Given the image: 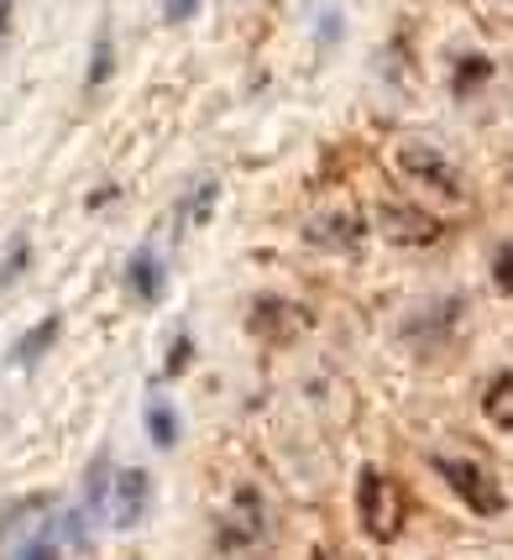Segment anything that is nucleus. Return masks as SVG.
<instances>
[{"label": "nucleus", "instance_id": "obj_1", "mask_svg": "<svg viewBox=\"0 0 513 560\" xmlns=\"http://www.w3.org/2000/svg\"><path fill=\"white\" fill-rule=\"evenodd\" d=\"M357 518L377 545H393L404 535V518H409V492L398 488L383 466H366L362 482H357Z\"/></svg>", "mask_w": 513, "mask_h": 560}, {"label": "nucleus", "instance_id": "obj_2", "mask_svg": "<svg viewBox=\"0 0 513 560\" xmlns=\"http://www.w3.org/2000/svg\"><path fill=\"white\" fill-rule=\"evenodd\" d=\"M435 471L445 477V488L456 492V498H462L477 518H498V513L509 509V492H503V482H498L482 462H471V456H435Z\"/></svg>", "mask_w": 513, "mask_h": 560}, {"label": "nucleus", "instance_id": "obj_3", "mask_svg": "<svg viewBox=\"0 0 513 560\" xmlns=\"http://www.w3.org/2000/svg\"><path fill=\"white\" fill-rule=\"evenodd\" d=\"M263 539H268V503H263L257 488H242L225 503V513H220L215 545L225 556H236V550H257Z\"/></svg>", "mask_w": 513, "mask_h": 560}, {"label": "nucleus", "instance_id": "obj_4", "mask_svg": "<svg viewBox=\"0 0 513 560\" xmlns=\"http://www.w3.org/2000/svg\"><path fill=\"white\" fill-rule=\"evenodd\" d=\"M398 173L404 178H415L419 189H430L435 199H451V205H466V184H462V173L451 168V158L445 152H435V147H398Z\"/></svg>", "mask_w": 513, "mask_h": 560}, {"label": "nucleus", "instance_id": "obj_5", "mask_svg": "<svg viewBox=\"0 0 513 560\" xmlns=\"http://www.w3.org/2000/svg\"><path fill=\"white\" fill-rule=\"evenodd\" d=\"M366 236V220L362 210H351V205H330V210H319V215L304 220V242L325 246V252H357Z\"/></svg>", "mask_w": 513, "mask_h": 560}, {"label": "nucleus", "instance_id": "obj_6", "mask_svg": "<svg viewBox=\"0 0 513 560\" xmlns=\"http://www.w3.org/2000/svg\"><path fill=\"white\" fill-rule=\"evenodd\" d=\"M147 503H152V477H147L142 466H126L121 477H116V492L105 498V518H110L116 529H137Z\"/></svg>", "mask_w": 513, "mask_h": 560}, {"label": "nucleus", "instance_id": "obj_7", "mask_svg": "<svg viewBox=\"0 0 513 560\" xmlns=\"http://www.w3.org/2000/svg\"><path fill=\"white\" fill-rule=\"evenodd\" d=\"M168 289V268H163V257L142 246V252H131V262H126V293L137 299V304H158Z\"/></svg>", "mask_w": 513, "mask_h": 560}, {"label": "nucleus", "instance_id": "obj_8", "mask_svg": "<svg viewBox=\"0 0 513 560\" xmlns=\"http://www.w3.org/2000/svg\"><path fill=\"white\" fill-rule=\"evenodd\" d=\"M252 330H257L263 341H293V336L310 330V315L283 304V299H263V304L252 310Z\"/></svg>", "mask_w": 513, "mask_h": 560}, {"label": "nucleus", "instance_id": "obj_9", "mask_svg": "<svg viewBox=\"0 0 513 560\" xmlns=\"http://www.w3.org/2000/svg\"><path fill=\"white\" fill-rule=\"evenodd\" d=\"M383 231L404 246H424L440 236V225L430 215H419L415 205H388V210H383Z\"/></svg>", "mask_w": 513, "mask_h": 560}, {"label": "nucleus", "instance_id": "obj_10", "mask_svg": "<svg viewBox=\"0 0 513 560\" xmlns=\"http://www.w3.org/2000/svg\"><path fill=\"white\" fill-rule=\"evenodd\" d=\"M43 513H48V498H22V503H11L5 518H0V550H5V556L22 550V529H37Z\"/></svg>", "mask_w": 513, "mask_h": 560}, {"label": "nucleus", "instance_id": "obj_11", "mask_svg": "<svg viewBox=\"0 0 513 560\" xmlns=\"http://www.w3.org/2000/svg\"><path fill=\"white\" fill-rule=\"evenodd\" d=\"M482 415H488L503 435H513V372H498L488 383V393H482Z\"/></svg>", "mask_w": 513, "mask_h": 560}, {"label": "nucleus", "instance_id": "obj_12", "mask_svg": "<svg viewBox=\"0 0 513 560\" xmlns=\"http://www.w3.org/2000/svg\"><path fill=\"white\" fill-rule=\"evenodd\" d=\"M110 63H116V52H110V32H100V37H95V52H90V79H84V90H90V95H95L100 84H105Z\"/></svg>", "mask_w": 513, "mask_h": 560}, {"label": "nucleus", "instance_id": "obj_13", "mask_svg": "<svg viewBox=\"0 0 513 560\" xmlns=\"http://www.w3.org/2000/svg\"><path fill=\"white\" fill-rule=\"evenodd\" d=\"M147 435L158 440V445H173V440H178V415H173L168 404L147 409Z\"/></svg>", "mask_w": 513, "mask_h": 560}, {"label": "nucleus", "instance_id": "obj_14", "mask_svg": "<svg viewBox=\"0 0 513 560\" xmlns=\"http://www.w3.org/2000/svg\"><path fill=\"white\" fill-rule=\"evenodd\" d=\"M492 79V63L488 58H466L462 69H456V95H471V90H482Z\"/></svg>", "mask_w": 513, "mask_h": 560}, {"label": "nucleus", "instance_id": "obj_15", "mask_svg": "<svg viewBox=\"0 0 513 560\" xmlns=\"http://www.w3.org/2000/svg\"><path fill=\"white\" fill-rule=\"evenodd\" d=\"M53 336H58V319H43V325H37V330H32V336H26L22 346H16V362H32V357H37V351H48L53 346Z\"/></svg>", "mask_w": 513, "mask_h": 560}, {"label": "nucleus", "instance_id": "obj_16", "mask_svg": "<svg viewBox=\"0 0 513 560\" xmlns=\"http://www.w3.org/2000/svg\"><path fill=\"white\" fill-rule=\"evenodd\" d=\"M210 205H215V178H205V184H199L195 195L184 199V225H189V220L199 225V220L210 215Z\"/></svg>", "mask_w": 513, "mask_h": 560}, {"label": "nucleus", "instance_id": "obj_17", "mask_svg": "<svg viewBox=\"0 0 513 560\" xmlns=\"http://www.w3.org/2000/svg\"><path fill=\"white\" fill-rule=\"evenodd\" d=\"M492 283H498V289L513 299V242L498 246V257H492Z\"/></svg>", "mask_w": 513, "mask_h": 560}, {"label": "nucleus", "instance_id": "obj_18", "mask_svg": "<svg viewBox=\"0 0 513 560\" xmlns=\"http://www.w3.org/2000/svg\"><path fill=\"white\" fill-rule=\"evenodd\" d=\"M22 560H63V556H58V545H53L48 535H37L32 545H26V556H22Z\"/></svg>", "mask_w": 513, "mask_h": 560}, {"label": "nucleus", "instance_id": "obj_19", "mask_svg": "<svg viewBox=\"0 0 513 560\" xmlns=\"http://www.w3.org/2000/svg\"><path fill=\"white\" fill-rule=\"evenodd\" d=\"M199 0H163V22H189Z\"/></svg>", "mask_w": 513, "mask_h": 560}]
</instances>
